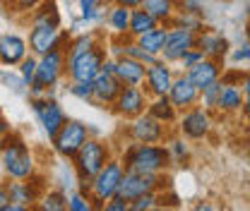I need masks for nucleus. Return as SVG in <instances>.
Here are the masks:
<instances>
[{
	"instance_id": "obj_1",
	"label": "nucleus",
	"mask_w": 250,
	"mask_h": 211,
	"mask_svg": "<svg viewBox=\"0 0 250 211\" xmlns=\"http://www.w3.org/2000/svg\"><path fill=\"white\" fill-rule=\"evenodd\" d=\"M0 158H2V168L7 173V178L12 180H22L34 175V156L29 147L24 144V139L20 134L7 132L0 142Z\"/></svg>"
},
{
	"instance_id": "obj_2",
	"label": "nucleus",
	"mask_w": 250,
	"mask_h": 211,
	"mask_svg": "<svg viewBox=\"0 0 250 211\" xmlns=\"http://www.w3.org/2000/svg\"><path fill=\"white\" fill-rule=\"evenodd\" d=\"M125 171H140V173H161L171 166V151L159 144H132L123 156Z\"/></svg>"
},
{
	"instance_id": "obj_3",
	"label": "nucleus",
	"mask_w": 250,
	"mask_h": 211,
	"mask_svg": "<svg viewBox=\"0 0 250 211\" xmlns=\"http://www.w3.org/2000/svg\"><path fill=\"white\" fill-rule=\"evenodd\" d=\"M125 175V166L123 161L118 158H108L106 166L92 178V192H89V199L94 202V207H101L118 194V187H121V180Z\"/></svg>"
},
{
	"instance_id": "obj_4",
	"label": "nucleus",
	"mask_w": 250,
	"mask_h": 211,
	"mask_svg": "<svg viewBox=\"0 0 250 211\" xmlns=\"http://www.w3.org/2000/svg\"><path fill=\"white\" fill-rule=\"evenodd\" d=\"M67 60H65V48H53L51 53H46V56H41L39 58V65H36V77H34V82H31V94L34 96H41V94H46L48 89H53L56 84H58V79L62 77V72L67 70L65 67Z\"/></svg>"
},
{
	"instance_id": "obj_5",
	"label": "nucleus",
	"mask_w": 250,
	"mask_h": 211,
	"mask_svg": "<svg viewBox=\"0 0 250 211\" xmlns=\"http://www.w3.org/2000/svg\"><path fill=\"white\" fill-rule=\"evenodd\" d=\"M111 158L108 147L99 139H87L82 144V149L72 156V168L77 173V180H92L94 175L106 166V161Z\"/></svg>"
},
{
	"instance_id": "obj_6",
	"label": "nucleus",
	"mask_w": 250,
	"mask_h": 211,
	"mask_svg": "<svg viewBox=\"0 0 250 211\" xmlns=\"http://www.w3.org/2000/svg\"><path fill=\"white\" fill-rule=\"evenodd\" d=\"M106 46L99 43L84 53H75V56H67V75L72 82H92L94 77L99 75V70L104 67L106 62Z\"/></svg>"
},
{
	"instance_id": "obj_7",
	"label": "nucleus",
	"mask_w": 250,
	"mask_h": 211,
	"mask_svg": "<svg viewBox=\"0 0 250 211\" xmlns=\"http://www.w3.org/2000/svg\"><path fill=\"white\" fill-rule=\"evenodd\" d=\"M87 139H89V127H87L84 122L70 120V118H67L65 125L58 130V134H56L51 142H53L56 153H61L62 158H70V161H72V156L82 149V144H84Z\"/></svg>"
},
{
	"instance_id": "obj_8",
	"label": "nucleus",
	"mask_w": 250,
	"mask_h": 211,
	"mask_svg": "<svg viewBox=\"0 0 250 211\" xmlns=\"http://www.w3.org/2000/svg\"><path fill=\"white\" fill-rule=\"evenodd\" d=\"M92 87H94L92 103H96V106H113V101L118 98V94L123 89V82L116 75V60L106 58L104 67L99 70V75L92 79Z\"/></svg>"
},
{
	"instance_id": "obj_9",
	"label": "nucleus",
	"mask_w": 250,
	"mask_h": 211,
	"mask_svg": "<svg viewBox=\"0 0 250 211\" xmlns=\"http://www.w3.org/2000/svg\"><path fill=\"white\" fill-rule=\"evenodd\" d=\"M31 111H34L39 125L43 127V132L48 134V139H53L58 134V130L65 125V120H67L65 111L61 108V103L53 101V98H39V96H34L31 98Z\"/></svg>"
},
{
	"instance_id": "obj_10",
	"label": "nucleus",
	"mask_w": 250,
	"mask_h": 211,
	"mask_svg": "<svg viewBox=\"0 0 250 211\" xmlns=\"http://www.w3.org/2000/svg\"><path fill=\"white\" fill-rule=\"evenodd\" d=\"M195 36H197V31L188 29L183 24H168V36H166V43L161 51V60L178 62L195 46Z\"/></svg>"
},
{
	"instance_id": "obj_11",
	"label": "nucleus",
	"mask_w": 250,
	"mask_h": 211,
	"mask_svg": "<svg viewBox=\"0 0 250 211\" xmlns=\"http://www.w3.org/2000/svg\"><path fill=\"white\" fill-rule=\"evenodd\" d=\"M161 185V175L159 173H140V171H125L121 187H118V197H123L127 202L137 199L140 194L147 192H156Z\"/></svg>"
},
{
	"instance_id": "obj_12",
	"label": "nucleus",
	"mask_w": 250,
	"mask_h": 211,
	"mask_svg": "<svg viewBox=\"0 0 250 211\" xmlns=\"http://www.w3.org/2000/svg\"><path fill=\"white\" fill-rule=\"evenodd\" d=\"M212 130V118H209V111L202 108V106H192L183 111V118H181V132L190 137V139H205Z\"/></svg>"
},
{
	"instance_id": "obj_13",
	"label": "nucleus",
	"mask_w": 250,
	"mask_h": 211,
	"mask_svg": "<svg viewBox=\"0 0 250 211\" xmlns=\"http://www.w3.org/2000/svg\"><path fill=\"white\" fill-rule=\"evenodd\" d=\"M147 106V94L142 87H123L118 98L113 101V111L123 118H137L145 113Z\"/></svg>"
},
{
	"instance_id": "obj_14",
	"label": "nucleus",
	"mask_w": 250,
	"mask_h": 211,
	"mask_svg": "<svg viewBox=\"0 0 250 211\" xmlns=\"http://www.w3.org/2000/svg\"><path fill=\"white\" fill-rule=\"evenodd\" d=\"M130 134L140 144H159V142H164V122L156 120L149 113H142L130 125Z\"/></svg>"
},
{
	"instance_id": "obj_15",
	"label": "nucleus",
	"mask_w": 250,
	"mask_h": 211,
	"mask_svg": "<svg viewBox=\"0 0 250 211\" xmlns=\"http://www.w3.org/2000/svg\"><path fill=\"white\" fill-rule=\"evenodd\" d=\"M62 46V34L56 27H31L29 29V51L41 58L46 53H51L53 48Z\"/></svg>"
},
{
	"instance_id": "obj_16",
	"label": "nucleus",
	"mask_w": 250,
	"mask_h": 211,
	"mask_svg": "<svg viewBox=\"0 0 250 211\" xmlns=\"http://www.w3.org/2000/svg\"><path fill=\"white\" fill-rule=\"evenodd\" d=\"M173 72H171V67H168V62L166 60H159L152 62L149 67H147V77H145V91H149V94H154V96H168V89H171V84H173Z\"/></svg>"
},
{
	"instance_id": "obj_17",
	"label": "nucleus",
	"mask_w": 250,
	"mask_h": 211,
	"mask_svg": "<svg viewBox=\"0 0 250 211\" xmlns=\"http://www.w3.org/2000/svg\"><path fill=\"white\" fill-rule=\"evenodd\" d=\"M168 98L176 106V111H188V108H192L200 101V89L190 82L188 75H181V77L173 79V84L168 89Z\"/></svg>"
},
{
	"instance_id": "obj_18",
	"label": "nucleus",
	"mask_w": 250,
	"mask_h": 211,
	"mask_svg": "<svg viewBox=\"0 0 250 211\" xmlns=\"http://www.w3.org/2000/svg\"><path fill=\"white\" fill-rule=\"evenodd\" d=\"M116 75L123 82V87H142L145 89V77H147V65L130 56H121L116 60Z\"/></svg>"
},
{
	"instance_id": "obj_19",
	"label": "nucleus",
	"mask_w": 250,
	"mask_h": 211,
	"mask_svg": "<svg viewBox=\"0 0 250 211\" xmlns=\"http://www.w3.org/2000/svg\"><path fill=\"white\" fill-rule=\"evenodd\" d=\"M27 58V41L17 34H5L0 36V65L2 67H15Z\"/></svg>"
},
{
	"instance_id": "obj_20",
	"label": "nucleus",
	"mask_w": 250,
	"mask_h": 211,
	"mask_svg": "<svg viewBox=\"0 0 250 211\" xmlns=\"http://www.w3.org/2000/svg\"><path fill=\"white\" fill-rule=\"evenodd\" d=\"M195 46L205 53V58H212V60H224V56L229 53V41L212 29H200L195 36Z\"/></svg>"
},
{
	"instance_id": "obj_21",
	"label": "nucleus",
	"mask_w": 250,
	"mask_h": 211,
	"mask_svg": "<svg viewBox=\"0 0 250 211\" xmlns=\"http://www.w3.org/2000/svg\"><path fill=\"white\" fill-rule=\"evenodd\" d=\"M186 75L190 77V82H192L197 89L202 91L205 87L214 84L219 77H221V65H219V60H212V58H202V60L197 62V65L188 67Z\"/></svg>"
},
{
	"instance_id": "obj_22",
	"label": "nucleus",
	"mask_w": 250,
	"mask_h": 211,
	"mask_svg": "<svg viewBox=\"0 0 250 211\" xmlns=\"http://www.w3.org/2000/svg\"><path fill=\"white\" fill-rule=\"evenodd\" d=\"M7 192H10V202H17V204H24V207H31L34 202L41 199V187L34 180V175L7 182Z\"/></svg>"
},
{
	"instance_id": "obj_23",
	"label": "nucleus",
	"mask_w": 250,
	"mask_h": 211,
	"mask_svg": "<svg viewBox=\"0 0 250 211\" xmlns=\"http://www.w3.org/2000/svg\"><path fill=\"white\" fill-rule=\"evenodd\" d=\"M31 27H56L61 29V12L53 0H43L34 12H31Z\"/></svg>"
},
{
	"instance_id": "obj_24",
	"label": "nucleus",
	"mask_w": 250,
	"mask_h": 211,
	"mask_svg": "<svg viewBox=\"0 0 250 211\" xmlns=\"http://www.w3.org/2000/svg\"><path fill=\"white\" fill-rule=\"evenodd\" d=\"M154 27H159V22H156L154 17H152V15H149L142 5L130 10V27H127V36L137 38V36H142V34L152 31Z\"/></svg>"
},
{
	"instance_id": "obj_25",
	"label": "nucleus",
	"mask_w": 250,
	"mask_h": 211,
	"mask_svg": "<svg viewBox=\"0 0 250 211\" xmlns=\"http://www.w3.org/2000/svg\"><path fill=\"white\" fill-rule=\"evenodd\" d=\"M142 7L159 24H171L173 17H176V0H145Z\"/></svg>"
},
{
	"instance_id": "obj_26",
	"label": "nucleus",
	"mask_w": 250,
	"mask_h": 211,
	"mask_svg": "<svg viewBox=\"0 0 250 211\" xmlns=\"http://www.w3.org/2000/svg\"><path fill=\"white\" fill-rule=\"evenodd\" d=\"M166 36H168V24H159V27H154L152 31L137 36V43H140L145 51H149V53H154V56L161 58V51H164Z\"/></svg>"
},
{
	"instance_id": "obj_27",
	"label": "nucleus",
	"mask_w": 250,
	"mask_h": 211,
	"mask_svg": "<svg viewBox=\"0 0 250 211\" xmlns=\"http://www.w3.org/2000/svg\"><path fill=\"white\" fill-rule=\"evenodd\" d=\"M243 89H238V84H224L221 89V101H219V111L221 113H236L243 111Z\"/></svg>"
},
{
	"instance_id": "obj_28",
	"label": "nucleus",
	"mask_w": 250,
	"mask_h": 211,
	"mask_svg": "<svg viewBox=\"0 0 250 211\" xmlns=\"http://www.w3.org/2000/svg\"><path fill=\"white\" fill-rule=\"evenodd\" d=\"M147 113L154 115L156 120H161V122L176 120V106L171 103L168 96H156L152 103H147Z\"/></svg>"
},
{
	"instance_id": "obj_29",
	"label": "nucleus",
	"mask_w": 250,
	"mask_h": 211,
	"mask_svg": "<svg viewBox=\"0 0 250 211\" xmlns=\"http://www.w3.org/2000/svg\"><path fill=\"white\" fill-rule=\"evenodd\" d=\"M108 24H111V29L116 31V34L125 36L127 27H130V7L113 2V7L108 10Z\"/></svg>"
},
{
	"instance_id": "obj_30",
	"label": "nucleus",
	"mask_w": 250,
	"mask_h": 211,
	"mask_svg": "<svg viewBox=\"0 0 250 211\" xmlns=\"http://www.w3.org/2000/svg\"><path fill=\"white\" fill-rule=\"evenodd\" d=\"M221 89H224V82H214V84H209V87H205V89L200 91V98H202V106L207 108V111H219V101H221Z\"/></svg>"
},
{
	"instance_id": "obj_31",
	"label": "nucleus",
	"mask_w": 250,
	"mask_h": 211,
	"mask_svg": "<svg viewBox=\"0 0 250 211\" xmlns=\"http://www.w3.org/2000/svg\"><path fill=\"white\" fill-rule=\"evenodd\" d=\"M123 56H130V58H135V60L145 62L147 67L152 65V62L159 60V56H154V53H149V51H145L137 41H127V43H123Z\"/></svg>"
},
{
	"instance_id": "obj_32",
	"label": "nucleus",
	"mask_w": 250,
	"mask_h": 211,
	"mask_svg": "<svg viewBox=\"0 0 250 211\" xmlns=\"http://www.w3.org/2000/svg\"><path fill=\"white\" fill-rule=\"evenodd\" d=\"M101 43V38H99V34H82V36H77L75 41H70V51H67V56H75V53H84V51H89L94 46H99Z\"/></svg>"
},
{
	"instance_id": "obj_33",
	"label": "nucleus",
	"mask_w": 250,
	"mask_h": 211,
	"mask_svg": "<svg viewBox=\"0 0 250 211\" xmlns=\"http://www.w3.org/2000/svg\"><path fill=\"white\" fill-rule=\"evenodd\" d=\"M39 209L41 211H65L67 209V197L62 194V192H48V194H43L41 197V204H39Z\"/></svg>"
},
{
	"instance_id": "obj_34",
	"label": "nucleus",
	"mask_w": 250,
	"mask_h": 211,
	"mask_svg": "<svg viewBox=\"0 0 250 211\" xmlns=\"http://www.w3.org/2000/svg\"><path fill=\"white\" fill-rule=\"evenodd\" d=\"M41 2H43V0H5L7 12H12V15H20V12H34Z\"/></svg>"
},
{
	"instance_id": "obj_35",
	"label": "nucleus",
	"mask_w": 250,
	"mask_h": 211,
	"mask_svg": "<svg viewBox=\"0 0 250 211\" xmlns=\"http://www.w3.org/2000/svg\"><path fill=\"white\" fill-rule=\"evenodd\" d=\"M156 202H159L156 192L140 194L137 199H132V202H130V211H149V209H154V207H156Z\"/></svg>"
},
{
	"instance_id": "obj_36",
	"label": "nucleus",
	"mask_w": 250,
	"mask_h": 211,
	"mask_svg": "<svg viewBox=\"0 0 250 211\" xmlns=\"http://www.w3.org/2000/svg\"><path fill=\"white\" fill-rule=\"evenodd\" d=\"M36 65H39V58H36V56H27L24 60L20 62V75H22V79L27 82V87H31V82H34V77H36Z\"/></svg>"
},
{
	"instance_id": "obj_37",
	"label": "nucleus",
	"mask_w": 250,
	"mask_h": 211,
	"mask_svg": "<svg viewBox=\"0 0 250 211\" xmlns=\"http://www.w3.org/2000/svg\"><path fill=\"white\" fill-rule=\"evenodd\" d=\"M67 209L70 211H92L94 209V202L82 194V192H75L72 197H67Z\"/></svg>"
},
{
	"instance_id": "obj_38",
	"label": "nucleus",
	"mask_w": 250,
	"mask_h": 211,
	"mask_svg": "<svg viewBox=\"0 0 250 211\" xmlns=\"http://www.w3.org/2000/svg\"><path fill=\"white\" fill-rule=\"evenodd\" d=\"M70 94H72V96H77V98H82V101H92V98H94L92 82H72Z\"/></svg>"
},
{
	"instance_id": "obj_39",
	"label": "nucleus",
	"mask_w": 250,
	"mask_h": 211,
	"mask_svg": "<svg viewBox=\"0 0 250 211\" xmlns=\"http://www.w3.org/2000/svg\"><path fill=\"white\" fill-rule=\"evenodd\" d=\"M101 15L99 0H80V17L82 19H94Z\"/></svg>"
},
{
	"instance_id": "obj_40",
	"label": "nucleus",
	"mask_w": 250,
	"mask_h": 211,
	"mask_svg": "<svg viewBox=\"0 0 250 211\" xmlns=\"http://www.w3.org/2000/svg\"><path fill=\"white\" fill-rule=\"evenodd\" d=\"M176 7L181 12H190V15H202L205 0H176Z\"/></svg>"
},
{
	"instance_id": "obj_41",
	"label": "nucleus",
	"mask_w": 250,
	"mask_h": 211,
	"mask_svg": "<svg viewBox=\"0 0 250 211\" xmlns=\"http://www.w3.org/2000/svg\"><path fill=\"white\" fill-rule=\"evenodd\" d=\"M202 58H205V53H202V51H200V48H197V46H192V48H190V51H188L186 56H183V58H181V65H183V70H188V67H192V65H197V62L202 60Z\"/></svg>"
},
{
	"instance_id": "obj_42",
	"label": "nucleus",
	"mask_w": 250,
	"mask_h": 211,
	"mask_svg": "<svg viewBox=\"0 0 250 211\" xmlns=\"http://www.w3.org/2000/svg\"><path fill=\"white\" fill-rule=\"evenodd\" d=\"M104 209L106 211H130V202L116 194V197H111V199L104 204Z\"/></svg>"
},
{
	"instance_id": "obj_43",
	"label": "nucleus",
	"mask_w": 250,
	"mask_h": 211,
	"mask_svg": "<svg viewBox=\"0 0 250 211\" xmlns=\"http://www.w3.org/2000/svg\"><path fill=\"white\" fill-rule=\"evenodd\" d=\"M171 161L176 158V161H181V158H186L188 156V147H186V142H181V139H173L171 142Z\"/></svg>"
},
{
	"instance_id": "obj_44",
	"label": "nucleus",
	"mask_w": 250,
	"mask_h": 211,
	"mask_svg": "<svg viewBox=\"0 0 250 211\" xmlns=\"http://www.w3.org/2000/svg\"><path fill=\"white\" fill-rule=\"evenodd\" d=\"M233 62H238V65H246V62H248L250 65V43L233 51Z\"/></svg>"
},
{
	"instance_id": "obj_45",
	"label": "nucleus",
	"mask_w": 250,
	"mask_h": 211,
	"mask_svg": "<svg viewBox=\"0 0 250 211\" xmlns=\"http://www.w3.org/2000/svg\"><path fill=\"white\" fill-rule=\"evenodd\" d=\"M241 82H243V98H246L243 101V111L250 115V72L241 77Z\"/></svg>"
},
{
	"instance_id": "obj_46",
	"label": "nucleus",
	"mask_w": 250,
	"mask_h": 211,
	"mask_svg": "<svg viewBox=\"0 0 250 211\" xmlns=\"http://www.w3.org/2000/svg\"><path fill=\"white\" fill-rule=\"evenodd\" d=\"M10 204V192H7V185H0V211Z\"/></svg>"
},
{
	"instance_id": "obj_47",
	"label": "nucleus",
	"mask_w": 250,
	"mask_h": 211,
	"mask_svg": "<svg viewBox=\"0 0 250 211\" xmlns=\"http://www.w3.org/2000/svg\"><path fill=\"white\" fill-rule=\"evenodd\" d=\"M113 2H116V5H125V7H130V10H132V7H140L145 0H113Z\"/></svg>"
},
{
	"instance_id": "obj_48",
	"label": "nucleus",
	"mask_w": 250,
	"mask_h": 211,
	"mask_svg": "<svg viewBox=\"0 0 250 211\" xmlns=\"http://www.w3.org/2000/svg\"><path fill=\"white\" fill-rule=\"evenodd\" d=\"M7 132H10V125L2 120V115H0V142H2V137H5Z\"/></svg>"
},
{
	"instance_id": "obj_49",
	"label": "nucleus",
	"mask_w": 250,
	"mask_h": 211,
	"mask_svg": "<svg viewBox=\"0 0 250 211\" xmlns=\"http://www.w3.org/2000/svg\"><path fill=\"white\" fill-rule=\"evenodd\" d=\"M246 36H248V43H250V24H248V29H246Z\"/></svg>"
}]
</instances>
